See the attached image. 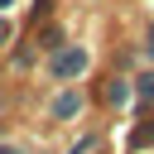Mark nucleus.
Returning <instances> with one entry per match:
<instances>
[{
	"label": "nucleus",
	"mask_w": 154,
	"mask_h": 154,
	"mask_svg": "<svg viewBox=\"0 0 154 154\" xmlns=\"http://www.w3.org/2000/svg\"><path fill=\"white\" fill-rule=\"evenodd\" d=\"M82 67H87V53L82 48H67L63 58H53V77H77Z\"/></svg>",
	"instance_id": "f257e3e1"
},
{
	"label": "nucleus",
	"mask_w": 154,
	"mask_h": 154,
	"mask_svg": "<svg viewBox=\"0 0 154 154\" xmlns=\"http://www.w3.org/2000/svg\"><path fill=\"white\" fill-rule=\"evenodd\" d=\"M0 5H5V0H0Z\"/></svg>",
	"instance_id": "f03ea898"
}]
</instances>
